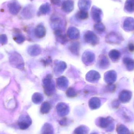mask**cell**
<instances>
[{"mask_svg":"<svg viewBox=\"0 0 134 134\" xmlns=\"http://www.w3.org/2000/svg\"><path fill=\"white\" fill-rule=\"evenodd\" d=\"M52 78V75L49 74L42 80L45 93L48 96H52L55 92V85Z\"/></svg>","mask_w":134,"mask_h":134,"instance_id":"obj_1","label":"cell"},{"mask_svg":"<svg viewBox=\"0 0 134 134\" xmlns=\"http://www.w3.org/2000/svg\"><path fill=\"white\" fill-rule=\"evenodd\" d=\"M10 63L15 68L22 69L24 67V63L22 57L17 53H13L9 57Z\"/></svg>","mask_w":134,"mask_h":134,"instance_id":"obj_2","label":"cell"},{"mask_svg":"<svg viewBox=\"0 0 134 134\" xmlns=\"http://www.w3.org/2000/svg\"><path fill=\"white\" fill-rule=\"evenodd\" d=\"M32 124V120L27 115L22 116L18 121V125L20 129L25 130L29 128Z\"/></svg>","mask_w":134,"mask_h":134,"instance_id":"obj_3","label":"cell"},{"mask_svg":"<svg viewBox=\"0 0 134 134\" xmlns=\"http://www.w3.org/2000/svg\"><path fill=\"white\" fill-rule=\"evenodd\" d=\"M84 39L87 43L91 44L92 45H95L97 44L98 38L96 35L92 31H87L84 36Z\"/></svg>","mask_w":134,"mask_h":134,"instance_id":"obj_4","label":"cell"},{"mask_svg":"<svg viewBox=\"0 0 134 134\" xmlns=\"http://www.w3.org/2000/svg\"><path fill=\"white\" fill-rule=\"evenodd\" d=\"M57 110L58 115L61 117H63L68 114L69 107L65 103H60L57 106Z\"/></svg>","mask_w":134,"mask_h":134,"instance_id":"obj_5","label":"cell"},{"mask_svg":"<svg viewBox=\"0 0 134 134\" xmlns=\"http://www.w3.org/2000/svg\"><path fill=\"white\" fill-rule=\"evenodd\" d=\"M8 6L10 13L14 15L17 14L21 8L20 5L16 1H13L9 3Z\"/></svg>","mask_w":134,"mask_h":134,"instance_id":"obj_6","label":"cell"},{"mask_svg":"<svg viewBox=\"0 0 134 134\" xmlns=\"http://www.w3.org/2000/svg\"><path fill=\"white\" fill-rule=\"evenodd\" d=\"M111 122V120L110 118H99L98 120L97 124L101 128H106L109 126Z\"/></svg>","mask_w":134,"mask_h":134,"instance_id":"obj_7","label":"cell"},{"mask_svg":"<svg viewBox=\"0 0 134 134\" xmlns=\"http://www.w3.org/2000/svg\"><path fill=\"white\" fill-rule=\"evenodd\" d=\"M46 29L44 26L41 25H38L37 26L35 30V34L38 38H42L46 35Z\"/></svg>","mask_w":134,"mask_h":134,"instance_id":"obj_8","label":"cell"},{"mask_svg":"<svg viewBox=\"0 0 134 134\" xmlns=\"http://www.w3.org/2000/svg\"><path fill=\"white\" fill-rule=\"evenodd\" d=\"M41 134H54L53 127L50 124H45L42 128Z\"/></svg>","mask_w":134,"mask_h":134,"instance_id":"obj_9","label":"cell"},{"mask_svg":"<svg viewBox=\"0 0 134 134\" xmlns=\"http://www.w3.org/2000/svg\"><path fill=\"white\" fill-rule=\"evenodd\" d=\"M100 102L98 98L96 97L92 98L89 101V105L92 110L97 109L100 106Z\"/></svg>","mask_w":134,"mask_h":134,"instance_id":"obj_10","label":"cell"},{"mask_svg":"<svg viewBox=\"0 0 134 134\" xmlns=\"http://www.w3.org/2000/svg\"><path fill=\"white\" fill-rule=\"evenodd\" d=\"M68 35L72 39H76L79 37V32L77 29L75 27H71L69 29Z\"/></svg>","mask_w":134,"mask_h":134,"instance_id":"obj_11","label":"cell"},{"mask_svg":"<svg viewBox=\"0 0 134 134\" xmlns=\"http://www.w3.org/2000/svg\"><path fill=\"white\" fill-rule=\"evenodd\" d=\"M90 129L86 126L81 125L76 128L73 132L74 134H87Z\"/></svg>","mask_w":134,"mask_h":134,"instance_id":"obj_12","label":"cell"},{"mask_svg":"<svg viewBox=\"0 0 134 134\" xmlns=\"http://www.w3.org/2000/svg\"><path fill=\"white\" fill-rule=\"evenodd\" d=\"M52 108L51 104L48 102H43L41 107V112L43 114H47Z\"/></svg>","mask_w":134,"mask_h":134,"instance_id":"obj_13","label":"cell"},{"mask_svg":"<svg viewBox=\"0 0 134 134\" xmlns=\"http://www.w3.org/2000/svg\"><path fill=\"white\" fill-rule=\"evenodd\" d=\"M70 52L75 55H79L80 49V44L78 42H73L69 46Z\"/></svg>","mask_w":134,"mask_h":134,"instance_id":"obj_14","label":"cell"},{"mask_svg":"<svg viewBox=\"0 0 134 134\" xmlns=\"http://www.w3.org/2000/svg\"><path fill=\"white\" fill-rule=\"evenodd\" d=\"M63 9L66 12H71L73 9V4L72 1L71 0H68L63 4Z\"/></svg>","mask_w":134,"mask_h":134,"instance_id":"obj_15","label":"cell"},{"mask_svg":"<svg viewBox=\"0 0 134 134\" xmlns=\"http://www.w3.org/2000/svg\"><path fill=\"white\" fill-rule=\"evenodd\" d=\"M29 54L31 56H36L41 52L40 48L37 46H33L29 48L28 50Z\"/></svg>","mask_w":134,"mask_h":134,"instance_id":"obj_16","label":"cell"},{"mask_svg":"<svg viewBox=\"0 0 134 134\" xmlns=\"http://www.w3.org/2000/svg\"><path fill=\"white\" fill-rule=\"evenodd\" d=\"M57 84L58 86L61 88H65L68 86V79L64 76L60 77L57 79Z\"/></svg>","mask_w":134,"mask_h":134,"instance_id":"obj_17","label":"cell"},{"mask_svg":"<svg viewBox=\"0 0 134 134\" xmlns=\"http://www.w3.org/2000/svg\"><path fill=\"white\" fill-rule=\"evenodd\" d=\"M43 99V96L39 93H35L34 94V95L32 96V101L35 104H40L42 101Z\"/></svg>","mask_w":134,"mask_h":134,"instance_id":"obj_18","label":"cell"},{"mask_svg":"<svg viewBox=\"0 0 134 134\" xmlns=\"http://www.w3.org/2000/svg\"><path fill=\"white\" fill-rule=\"evenodd\" d=\"M82 59L83 61H85L86 63H91L93 62L94 59V54L90 52L86 53V54L83 55V57H82Z\"/></svg>","mask_w":134,"mask_h":134,"instance_id":"obj_19","label":"cell"},{"mask_svg":"<svg viewBox=\"0 0 134 134\" xmlns=\"http://www.w3.org/2000/svg\"><path fill=\"white\" fill-rule=\"evenodd\" d=\"M66 94L67 96L69 98H74L77 95L76 92L72 87H69L67 90Z\"/></svg>","mask_w":134,"mask_h":134,"instance_id":"obj_20","label":"cell"},{"mask_svg":"<svg viewBox=\"0 0 134 134\" xmlns=\"http://www.w3.org/2000/svg\"><path fill=\"white\" fill-rule=\"evenodd\" d=\"M118 134H129V131L127 128L122 125L119 126L117 129Z\"/></svg>","mask_w":134,"mask_h":134,"instance_id":"obj_21","label":"cell"},{"mask_svg":"<svg viewBox=\"0 0 134 134\" xmlns=\"http://www.w3.org/2000/svg\"><path fill=\"white\" fill-rule=\"evenodd\" d=\"M77 17L80 19H85L88 17V13L82 10L80 12H78V13L76 14Z\"/></svg>","mask_w":134,"mask_h":134,"instance_id":"obj_22","label":"cell"},{"mask_svg":"<svg viewBox=\"0 0 134 134\" xmlns=\"http://www.w3.org/2000/svg\"><path fill=\"white\" fill-rule=\"evenodd\" d=\"M14 40L17 43L21 44L25 41V38L23 35L19 34L15 36L14 38Z\"/></svg>","mask_w":134,"mask_h":134,"instance_id":"obj_23","label":"cell"},{"mask_svg":"<svg viewBox=\"0 0 134 134\" xmlns=\"http://www.w3.org/2000/svg\"><path fill=\"white\" fill-rule=\"evenodd\" d=\"M31 8L30 7H26L24 9L23 12V15L24 16H27V17H30V16H32V13L30 12H32L31 9Z\"/></svg>","mask_w":134,"mask_h":134,"instance_id":"obj_24","label":"cell"},{"mask_svg":"<svg viewBox=\"0 0 134 134\" xmlns=\"http://www.w3.org/2000/svg\"><path fill=\"white\" fill-rule=\"evenodd\" d=\"M49 4L47 5V4H45L44 5H41L40 9L41 12L45 14L47 13V12H49Z\"/></svg>","mask_w":134,"mask_h":134,"instance_id":"obj_25","label":"cell"},{"mask_svg":"<svg viewBox=\"0 0 134 134\" xmlns=\"http://www.w3.org/2000/svg\"><path fill=\"white\" fill-rule=\"evenodd\" d=\"M0 42L2 44H4L7 42V38L6 35H0Z\"/></svg>","mask_w":134,"mask_h":134,"instance_id":"obj_26","label":"cell"},{"mask_svg":"<svg viewBox=\"0 0 134 134\" xmlns=\"http://www.w3.org/2000/svg\"><path fill=\"white\" fill-rule=\"evenodd\" d=\"M67 123H68V120H67V118H66L62 119L59 122L60 125L63 126H66Z\"/></svg>","mask_w":134,"mask_h":134,"instance_id":"obj_27","label":"cell"},{"mask_svg":"<svg viewBox=\"0 0 134 134\" xmlns=\"http://www.w3.org/2000/svg\"><path fill=\"white\" fill-rule=\"evenodd\" d=\"M42 61L43 62L44 64L45 65H48V64H50L51 62H52V60L51 58H48V59L43 60Z\"/></svg>","mask_w":134,"mask_h":134,"instance_id":"obj_28","label":"cell"},{"mask_svg":"<svg viewBox=\"0 0 134 134\" xmlns=\"http://www.w3.org/2000/svg\"><path fill=\"white\" fill-rule=\"evenodd\" d=\"M62 0H51V2L55 5H59L61 4Z\"/></svg>","mask_w":134,"mask_h":134,"instance_id":"obj_29","label":"cell"},{"mask_svg":"<svg viewBox=\"0 0 134 134\" xmlns=\"http://www.w3.org/2000/svg\"><path fill=\"white\" fill-rule=\"evenodd\" d=\"M91 134H98L97 133H91Z\"/></svg>","mask_w":134,"mask_h":134,"instance_id":"obj_30","label":"cell"}]
</instances>
